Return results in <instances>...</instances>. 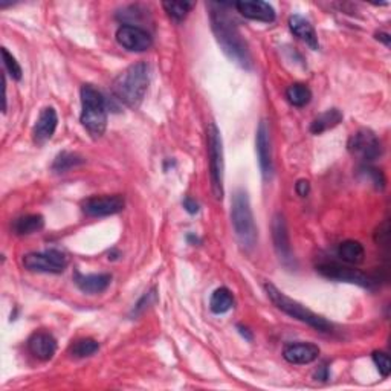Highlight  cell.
Returning a JSON list of instances; mask_svg holds the SVG:
<instances>
[{
  "mask_svg": "<svg viewBox=\"0 0 391 391\" xmlns=\"http://www.w3.org/2000/svg\"><path fill=\"white\" fill-rule=\"evenodd\" d=\"M210 18L212 32L227 57L241 68H253L248 44L236 26V22L223 9V4H210Z\"/></svg>",
  "mask_w": 391,
  "mask_h": 391,
  "instance_id": "cell-1",
  "label": "cell"
},
{
  "mask_svg": "<svg viewBox=\"0 0 391 391\" xmlns=\"http://www.w3.org/2000/svg\"><path fill=\"white\" fill-rule=\"evenodd\" d=\"M150 85V73L145 63H135L123 71L114 81V94L126 106L138 109Z\"/></svg>",
  "mask_w": 391,
  "mask_h": 391,
  "instance_id": "cell-2",
  "label": "cell"
},
{
  "mask_svg": "<svg viewBox=\"0 0 391 391\" xmlns=\"http://www.w3.org/2000/svg\"><path fill=\"white\" fill-rule=\"evenodd\" d=\"M231 220L237 240L245 249H253L257 243V227L254 214L251 210L248 193L245 190H236L231 203Z\"/></svg>",
  "mask_w": 391,
  "mask_h": 391,
  "instance_id": "cell-3",
  "label": "cell"
},
{
  "mask_svg": "<svg viewBox=\"0 0 391 391\" xmlns=\"http://www.w3.org/2000/svg\"><path fill=\"white\" fill-rule=\"evenodd\" d=\"M265 291L269 296V300L274 303L277 309H280L286 315H289V316H292V318L301 321V323H306L307 325H311L312 329L318 330V332H323V333L332 332L333 324L330 321H327L325 318H323V316L309 311L301 303L292 300V298L283 294L280 289H277L274 284L266 283Z\"/></svg>",
  "mask_w": 391,
  "mask_h": 391,
  "instance_id": "cell-4",
  "label": "cell"
},
{
  "mask_svg": "<svg viewBox=\"0 0 391 391\" xmlns=\"http://www.w3.org/2000/svg\"><path fill=\"white\" fill-rule=\"evenodd\" d=\"M81 124L94 138L104 135L107 127L106 100L92 85L81 88Z\"/></svg>",
  "mask_w": 391,
  "mask_h": 391,
  "instance_id": "cell-5",
  "label": "cell"
},
{
  "mask_svg": "<svg viewBox=\"0 0 391 391\" xmlns=\"http://www.w3.org/2000/svg\"><path fill=\"white\" fill-rule=\"evenodd\" d=\"M207 144H208V162H210V181L211 191L217 200L223 199V172H225V161H223V143L220 130L214 121L207 127Z\"/></svg>",
  "mask_w": 391,
  "mask_h": 391,
  "instance_id": "cell-6",
  "label": "cell"
},
{
  "mask_svg": "<svg viewBox=\"0 0 391 391\" xmlns=\"http://www.w3.org/2000/svg\"><path fill=\"white\" fill-rule=\"evenodd\" d=\"M68 265V255L57 249H49L44 251V253H31L23 257V266L31 272L61 274Z\"/></svg>",
  "mask_w": 391,
  "mask_h": 391,
  "instance_id": "cell-7",
  "label": "cell"
},
{
  "mask_svg": "<svg viewBox=\"0 0 391 391\" xmlns=\"http://www.w3.org/2000/svg\"><path fill=\"white\" fill-rule=\"evenodd\" d=\"M347 148L353 156L359 157L364 162L376 161L383 156V144L368 128H361L356 133H353L347 143Z\"/></svg>",
  "mask_w": 391,
  "mask_h": 391,
  "instance_id": "cell-8",
  "label": "cell"
},
{
  "mask_svg": "<svg viewBox=\"0 0 391 391\" xmlns=\"http://www.w3.org/2000/svg\"><path fill=\"white\" fill-rule=\"evenodd\" d=\"M316 271H318L321 275L325 278H332V280H338V282H346V283H353L358 284L361 287H373L376 284L375 278H371L366 274H362L361 271L355 267L350 266H344L335 262H324L316 266Z\"/></svg>",
  "mask_w": 391,
  "mask_h": 391,
  "instance_id": "cell-9",
  "label": "cell"
},
{
  "mask_svg": "<svg viewBox=\"0 0 391 391\" xmlns=\"http://www.w3.org/2000/svg\"><path fill=\"white\" fill-rule=\"evenodd\" d=\"M126 200L123 196L112 194V196H95L89 198L81 203V210L89 217H106L114 216L124 210Z\"/></svg>",
  "mask_w": 391,
  "mask_h": 391,
  "instance_id": "cell-10",
  "label": "cell"
},
{
  "mask_svg": "<svg viewBox=\"0 0 391 391\" xmlns=\"http://www.w3.org/2000/svg\"><path fill=\"white\" fill-rule=\"evenodd\" d=\"M116 40L130 52H144L152 48L153 39L145 30L135 25H123L118 28Z\"/></svg>",
  "mask_w": 391,
  "mask_h": 391,
  "instance_id": "cell-11",
  "label": "cell"
},
{
  "mask_svg": "<svg viewBox=\"0 0 391 391\" xmlns=\"http://www.w3.org/2000/svg\"><path fill=\"white\" fill-rule=\"evenodd\" d=\"M255 150L258 156L260 170L265 181L272 178L274 164H272V148H271V135H269V127L266 121H262L257 128L255 136Z\"/></svg>",
  "mask_w": 391,
  "mask_h": 391,
  "instance_id": "cell-12",
  "label": "cell"
},
{
  "mask_svg": "<svg viewBox=\"0 0 391 391\" xmlns=\"http://www.w3.org/2000/svg\"><path fill=\"white\" fill-rule=\"evenodd\" d=\"M272 239H274V246L278 258H280L286 266H289L294 262V257H292L289 232H287L286 220L282 214H275V217L272 220Z\"/></svg>",
  "mask_w": 391,
  "mask_h": 391,
  "instance_id": "cell-13",
  "label": "cell"
},
{
  "mask_svg": "<svg viewBox=\"0 0 391 391\" xmlns=\"http://www.w3.org/2000/svg\"><path fill=\"white\" fill-rule=\"evenodd\" d=\"M320 356V347L311 342H296L287 344L283 350V358L289 362V364H312L313 361Z\"/></svg>",
  "mask_w": 391,
  "mask_h": 391,
  "instance_id": "cell-14",
  "label": "cell"
},
{
  "mask_svg": "<svg viewBox=\"0 0 391 391\" xmlns=\"http://www.w3.org/2000/svg\"><path fill=\"white\" fill-rule=\"evenodd\" d=\"M237 11L249 18V20H257V22H265L271 23L275 20V9L272 5L267 2H262V0H243V2H237L234 5Z\"/></svg>",
  "mask_w": 391,
  "mask_h": 391,
  "instance_id": "cell-15",
  "label": "cell"
},
{
  "mask_svg": "<svg viewBox=\"0 0 391 391\" xmlns=\"http://www.w3.org/2000/svg\"><path fill=\"white\" fill-rule=\"evenodd\" d=\"M57 112H55L54 107H44L40 112L39 119H37V123L34 126V141L37 144H44L46 141H49L54 136L55 130H57Z\"/></svg>",
  "mask_w": 391,
  "mask_h": 391,
  "instance_id": "cell-16",
  "label": "cell"
},
{
  "mask_svg": "<svg viewBox=\"0 0 391 391\" xmlns=\"http://www.w3.org/2000/svg\"><path fill=\"white\" fill-rule=\"evenodd\" d=\"M28 349L40 361H49L57 351V341L48 332H37L28 341Z\"/></svg>",
  "mask_w": 391,
  "mask_h": 391,
  "instance_id": "cell-17",
  "label": "cell"
},
{
  "mask_svg": "<svg viewBox=\"0 0 391 391\" xmlns=\"http://www.w3.org/2000/svg\"><path fill=\"white\" fill-rule=\"evenodd\" d=\"M73 282H76L77 287L85 294L89 295H97L104 292L112 283V275L110 274H92V275H83L80 272H76L73 277Z\"/></svg>",
  "mask_w": 391,
  "mask_h": 391,
  "instance_id": "cell-18",
  "label": "cell"
},
{
  "mask_svg": "<svg viewBox=\"0 0 391 391\" xmlns=\"http://www.w3.org/2000/svg\"><path fill=\"white\" fill-rule=\"evenodd\" d=\"M289 28L295 37L303 40L306 44H309L313 51L320 48L318 35L315 32V28L311 25V22L304 18L303 16H291L289 18Z\"/></svg>",
  "mask_w": 391,
  "mask_h": 391,
  "instance_id": "cell-19",
  "label": "cell"
},
{
  "mask_svg": "<svg viewBox=\"0 0 391 391\" xmlns=\"http://www.w3.org/2000/svg\"><path fill=\"white\" fill-rule=\"evenodd\" d=\"M338 257L347 265H361L366 258V249L356 240H346L338 246Z\"/></svg>",
  "mask_w": 391,
  "mask_h": 391,
  "instance_id": "cell-20",
  "label": "cell"
},
{
  "mask_svg": "<svg viewBox=\"0 0 391 391\" xmlns=\"http://www.w3.org/2000/svg\"><path fill=\"white\" fill-rule=\"evenodd\" d=\"M44 219L42 214H26L13 222V232L16 236H30L42 231Z\"/></svg>",
  "mask_w": 391,
  "mask_h": 391,
  "instance_id": "cell-21",
  "label": "cell"
},
{
  "mask_svg": "<svg viewBox=\"0 0 391 391\" xmlns=\"http://www.w3.org/2000/svg\"><path fill=\"white\" fill-rule=\"evenodd\" d=\"M342 121V114L338 109H329L325 110L324 114H321L318 118L313 119V123L311 126V132L313 135H321L323 132L329 128L337 127Z\"/></svg>",
  "mask_w": 391,
  "mask_h": 391,
  "instance_id": "cell-22",
  "label": "cell"
},
{
  "mask_svg": "<svg viewBox=\"0 0 391 391\" xmlns=\"http://www.w3.org/2000/svg\"><path fill=\"white\" fill-rule=\"evenodd\" d=\"M232 306H234V296H232L231 291L227 289V287H219V289L214 291V294L211 295L210 309L212 313H227L232 309Z\"/></svg>",
  "mask_w": 391,
  "mask_h": 391,
  "instance_id": "cell-23",
  "label": "cell"
},
{
  "mask_svg": "<svg viewBox=\"0 0 391 391\" xmlns=\"http://www.w3.org/2000/svg\"><path fill=\"white\" fill-rule=\"evenodd\" d=\"M286 98L295 107H304L311 102L312 100V92L311 89L301 85V83H296V85H292L287 88L286 90Z\"/></svg>",
  "mask_w": 391,
  "mask_h": 391,
  "instance_id": "cell-24",
  "label": "cell"
},
{
  "mask_svg": "<svg viewBox=\"0 0 391 391\" xmlns=\"http://www.w3.org/2000/svg\"><path fill=\"white\" fill-rule=\"evenodd\" d=\"M86 161L77 153H71V152H61L52 164V170L55 173H64L71 169H76L78 165H83Z\"/></svg>",
  "mask_w": 391,
  "mask_h": 391,
  "instance_id": "cell-25",
  "label": "cell"
},
{
  "mask_svg": "<svg viewBox=\"0 0 391 391\" xmlns=\"http://www.w3.org/2000/svg\"><path fill=\"white\" fill-rule=\"evenodd\" d=\"M100 349V344L92 338H83L76 341L71 346V355L73 358H88L97 353Z\"/></svg>",
  "mask_w": 391,
  "mask_h": 391,
  "instance_id": "cell-26",
  "label": "cell"
},
{
  "mask_svg": "<svg viewBox=\"0 0 391 391\" xmlns=\"http://www.w3.org/2000/svg\"><path fill=\"white\" fill-rule=\"evenodd\" d=\"M162 6L167 11V14H169L172 18H174L176 22H182L184 18L187 17L188 13L191 11L194 4H191V2H164Z\"/></svg>",
  "mask_w": 391,
  "mask_h": 391,
  "instance_id": "cell-27",
  "label": "cell"
},
{
  "mask_svg": "<svg viewBox=\"0 0 391 391\" xmlns=\"http://www.w3.org/2000/svg\"><path fill=\"white\" fill-rule=\"evenodd\" d=\"M2 60H4V68L6 71V73L13 80H22V68L20 64L17 63L16 57L13 54H9L6 48H2Z\"/></svg>",
  "mask_w": 391,
  "mask_h": 391,
  "instance_id": "cell-28",
  "label": "cell"
},
{
  "mask_svg": "<svg viewBox=\"0 0 391 391\" xmlns=\"http://www.w3.org/2000/svg\"><path fill=\"white\" fill-rule=\"evenodd\" d=\"M373 361L378 367V370L380 371V375L384 378H388L390 371H391V361L390 356L384 351H375L373 353Z\"/></svg>",
  "mask_w": 391,
  "mask_h": 391,
  "instance_id": "cell-29",
  "label": "cell"
},
{
  "mask_svg": "<svg viewBox=\"0 0 391 391\" xmlns=\"http://www.w3.org/2000/svg\"><path fill=\"white\" fill-rule=\"evenodd\" d=\"M366 173V176H368V178L371 179V182H373L376 185V188H380L383 190L385 187V178L384 174L380 173V170H376V169H364L362 170Z\"/></svg>",
  "mask_w": 391,
  "mask_h": 391,
  "instance_id": "cell-30",
  "label": "cell"
},
{
  "mask_svg": "<svg viewBox=\"0 0 391 391\" xmlns=\"http://www.w3.org/2000/svg\"><path fill=\"white\" fill-rule=\"evenodd\" d=\"M152 301H156V294L155 291H150V292H147L141 300H139V303L135 306V313H139V312H143L145 307H148V304H150Z\"/></svg>",
  "mask_w": 391,
  "mask_h": 391,
  "instance_id": "cell-31",
  "label": "cell"
},
{
  "mask_svg": "<svg viewBox=\"0 0 391 391\" xmlns=\"http://www.w3.org/2000/svg\"><path fill=\"white\" fill-rule=\"evenodd\" d=\"M295 191H296L298 196H301V198H306V196L309 194V191H311L309 181H306V179L298 181L296 185H295Z\"/></svg>",
  "mask_w": 391,
  "mask_h": 391,
  "instance_id": "cell-32",
  "label": "cell"
},
{
  "mask_svg": "<svg viewBox=\"0 0 391 391\" xmlns=\"http://www.w3.org/2000/svg\"><path fill=\"white\" fill-rule=\"evenodd\" d=\"M184 208L185 210H187L190 214H196V212H199V203L198 202H196L194 199H191V198H185L184 199Z\"/></svg>",
  "mask_w": 391,
  "mask_h": 391,
  "instance_id": "cell-33",
  "label": "cell"
},
{
  "mask_svg": "<svg viewBox=\"0 0 391 391\" xmlns=\"http://www.w3.org/2000/svg\"><path fill=\"white\" fill-rule=\"evenodd\" d=\"M315 378L316 379H321V380H327L329 379V368H327V366H323L318 371H316Z\"/></svg>",
  "mask_w": 391,
  "mask_h": 391,
  "instance_id": "cell-34",
  "label": "cell"
},
{
  "mask_svg": "<svg viewBox=\"0 0 391 391\" xmlns=\"http://www.w3.org/2000/svg\"><path fill=\"white\" fill-rule=\"evenodd\" d=\"M376 39L383 42L385 46H390V44H391V37H390L388 34H385V32H379V34H376Z\"/></svg>",
  "mask_w": 391,
  "mask_h": 391,
  "instance_id": "cell-35",
  "label": "cell"
},
{
  "mask_svg": "<svg viewBox=\"0 0 391 391\" xmlns=\"http://www.w3.org/2000/svg\"><path fill=\"white\" fill-rule=\"evenodd\" d=\"M239 332L241 333V335H243V337L248 339V341H253V335H251L249 332H248V329H245V327H241V325H239Z\"/></svg>",
  "mask_w": 391,
  "mask_h": 391,
  "instance_id": "cell-36",
  "label": "cell"
},
{
  "mask_svg": "<svg viewBox=\"0 0 391 391\" xmlns=\"http://www.w3.org/2000/svg\"><path fill=\"white\" fill-rule=\"evenodd\" d=\"M187 240L190 241L191 245H199V243H200V239H199V237H196V236H193V234H188V236H187Z\"/></svg>",
  "mask_w": 391,
  "mask_h": 391,
  "instance_id": "cell-37",
  "label": "cell"
}]
</instances>
